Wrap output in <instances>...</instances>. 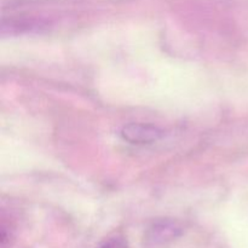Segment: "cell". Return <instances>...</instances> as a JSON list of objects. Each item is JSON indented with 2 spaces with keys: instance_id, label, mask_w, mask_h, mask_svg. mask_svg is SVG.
<instances>
[{
  "instance_id": "obj_1",
  "label": "cell",
  "mask_w": 248,
  "mask_h": 248,
  "mask_svg": "<svg viewBox=\"0 0 248 248\" xmlns=\"http://www.w3.org/2000/svg\"><path fill=\"white\" fill-rule=\"evenodd\" d=\"M124 140L133 144H148L155 142L161 137V131L152 125L143 124H130L121 131Z\"/></svg>"
},
{
  "instance_id": "obj_2",
  "label": "cell",
  "mask_w": 248,
  "mask_h": 248,
  "mask_svg": "<svg viewBox=\"0 0 248 248\" xmlns=\"http://www.w3.org/2000/svg\"><path fill=\"white\" fill-rule=\"evenodd\" d=\"M101 248H128L127 245L125 244V241L120 239H111L109 241H107Z\"/></svg>"
}]
</instances>
